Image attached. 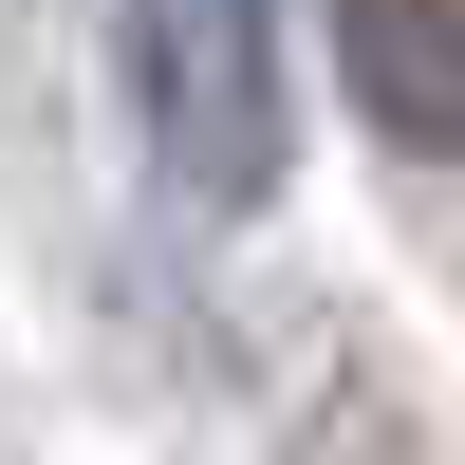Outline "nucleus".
<instances>
[{"label": "nucleus", "mask_w": 465, "mask_h": 465, "mask_svg": "<svg viewBox=\"0 0 465 465\" xmlns=\"http://www.w3.org/2000/svg\"><path fill=\"white\" fill-rule=\"evenodd\" d=\"M131 112L186 205L280 186V0H131Z\"/></svg>", "instance_id": "obj_1"}, {"label": "nucleus", "mask_w": 465, "mask_h": 465, "mask_svg": "<svg viewBox=\"0 0 465 465\" xmlns=\"http://www.w3.org/2000/svg\"><path fill=\"white\" fill-rule=\"evenodd\" d=\"M335 56H354L372 149L465 168V0H335Z\"/></svg>", "instance_id": "obj_2"}]
</instances>
